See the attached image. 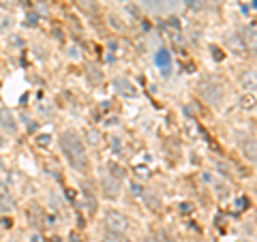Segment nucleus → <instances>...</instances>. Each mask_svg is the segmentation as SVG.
<instances>
[{
    "instance_id": "ddd939ff",
    "label": "nucleus",
    "mask_w": 257,
    "mask_h": 242,
    "mask_svg": "<svg viewBox=\"0 0 257 242\" xmlns=\"http://www.w3.org/2000/svg\"><path fill=\"white\" fill-rule=\"evenodd\" d=\"M11 208H13V199L4 193L2 197H0V212H9Z\"/></svg>"
},
{
    "instance_id": "9d476101",
    "label": "nucleus",
    "mask_w": 257,
    "mask_h": 242,
    "mask_svg": "<svg viewBox=\"0 0 257 242\" xmlns=\"http://www.w3.org/2000/svg\"><path fill=\"white\" fill-rule=\"evenodd\" d=\"M242 154H245L247 161L255 163V139L253 137H249V139L242 141Z\"/></svg>"
},
{
    "instance_id": "f03ea898",
    "label": "nucleus",
    "mask_w": 257,
    "mask_h": 242,
    "mask_svg": "<svg viewBox=\"0 0 257 242\" xmlns=\"http://www.w3.org/2000/svg\"><path fill=\"white\" fill-rule=\"evenodd\" d=\"M197 95L202 97L210 108H221V103H223V99H225V90H223V86H219L217 82L202 80L197 84Z\"/></svg>"
},
{
    "instance_id": "4468645a",
    "label": "nucleus",
    "mask_w": 257,
    "mask_h": 242,
    "mask_svg": "<svg viewBox=\"0 0 257 242\" xmlns=\"http://www.w3.org/2000/svg\"><path fill=\"white\" fill-rule=\"evenodd\" d=\"M156 242H174V238L169 236V232H161L159 234V240H156Z\"/></svg>"
},
{
    "instance_id": "f8f14e48",
    "label": "nucleus",
    "mask_w": 257,
    "mask_h": 242,
    "mask_svg": "<svg viewBox=\"0 0 257 242\" xmlns=\"http://www.w3.org/2000/svg\"><path fill=\"white\" fill-rule=\"evenodd\" d=\"M103 242H131V240H128V238L125 236V234H116V232H112V234H107Z\"/></svg>"
},
{
    "instance_id": "6e6552de",
    "label": "nucleus",
    "mask_w": 257,
    "mask_h": 242,
    "mask_svg": "<svg viewBox=\"0 0 257 242\" xmlns=\"http://www.w3.org/2000/svg\"><path fill=\"white\" fill-rule=\"evenodd\" d=\"M141 197H144V204H146V206H148V208L152 210V212H159V210H161L163 202H161V197L156 195V193H152V191H146V193L141 195Z\"/></svg>"
},
{
    "instance_id": "423d86ee",
    "label": "nucleus",
    "mask_w": 257,
    "mask_h": 242,
    "mask_svg": "<svg viewBox=\"0 0 257 242\" xmlns=\"http://www.w3.org/2000/svg\"><path fill=\"white\" fill-rule=\"evenodd\" d=\"M156 67L163 75H169L171 73V56L167 49H159V54H156Z\"/></svg>"
},
{
    "instance_id": "7ed1b4c3",
    "label": "nucleus",
    "mask_w": 257,
    "mask_h": 242,
    "mask_svg": "<svg viewBox=\"0 0 257 242\" xmlns=\"http://www.w3.org/2000/svg\"><path fill=\"white\" fill-rule=\"evenodd\" d=\"M105 223H107V230L110 232H116V234H125L127 227H128V219L118 210H110L105 215Z\"/></svg>"
},
{
    "instance_id": "20e7f679",
    "label": "nucleus",
    "mask_w": 257,
    "mask_h": 242,
    "mask_svg": "<svg viewBox=\"0 0 257 242\" xmlns=\"http://www.w3.org/2000/svg\"><path fill=\"white\" fill-rule=\"evenodd\" d=\"M0 126H2L9 135H17V131H19L17 120L9 108H0Z\"/></svg>"
},
{
    "instance_id": "2eb2a0df",
    "label": "nucleus",
    "mask_w": 257,
    "mask_h": 242,
    "mask_svg": "<svg viewBox=\"0 0 257 242\" xmlns=\"http://www.w3.org/2000/svg\"><path fill=\"white\" fill-rule=\"evenodd\" d=\"M141 242H156V240H154L152 236H146V238H144V240H141Z\"/></svg>"
},
{
    "instance_id": "0eeeda50",
    "label": "nucleus",
    "mask_w": 257,
    "mask_h": 242,
    "mask_svg": "<svg viewBox=\"0 0 257 242\" xmlns=\"http://www.w3.org/2000/svg\"><path fill=\"white\" fill-rule=\"evenodd\" d=\"M114 86H116V90L120 92V95H125V97H135L137 95L135 86L127 80V77H116V80H114Z\"/></svg>"
},
{
    "instance_id": "dca6fc26",
    "label": "nucleus",
    "mask_w": 257,
    "mask_h": 242,
    "mask_svg": "<svg viewBox=\"0 0 257 242\" xmlns=\"http://www.w3.org/2000/svg\"><path fill=\"white\" fill-rule=\"evenodd\" d=\"M4 144H6V141H4V137H2V135H0V148H2Z\"/></svg>"
},
{
    "instance_id": "f3484780",
    "label": "nucleus",
    "mask_w": 257,
    "mask_h": 242,
    "mask_svg": "<svg viewBox=\"0 0 257 242\" xmlns=\"http://www.w3.org/2000/svg\"><path fill=\"white\" fill-rule=\"evenodd\" d=\"M9 242H19V240H17V238H11V240H9Z\"/></svg>"
},
{
    "instance_id": "39448f33",
    "label": "nucleus",
    "mask_w": 257,
    "mask_h": 242,
    "mask_svg": "<svg viewBox=\"0 0 257 242\" xmlns=\"http://www.w3.org/2000/svg\"><path fill=\"white\" fill-rule=\"evenodd\" d=\"M101 187H103L105 197H110V199H116V197H118V193H120V184H118L116 178L105 176V178H103V182H101Z\"/></svg>"
},
{
    "instance_id": "f257e3e1",
    "label": "nucleus",
    "mask_w": 257,
    "mask_h": 242,
    "mask_svg": "<svg viewBox=\"0 0 257 242\" xmlns=\"http://www.w3.org/2000/svg\"><path fill=\"white\" fill-rule=\"evenodd\" d=\"M60 150L64 154V159L73 169L77 172H86L88 167V156H86V146L84 139L80 137V133L73 129H67L60 135Z\"/></svg>"
},
{
    "instance_id": "1a4fd4ad",
    "label": "nucleus",
    "mask_w": 257,
    "mask_h": 242,
    "mask_svg": "<svg viewBox=\"0 0 257 242\" xmlns=\"http://www.w3.org/2000/svg\"><path fill=\"white\" fill-rule=\"evenodd\" d=\"M240 86H242V90H247V92H253V90H255V71H253V69L242 73Z\"/></svg>"
},
{
    "instance_id": "9b49d317",
    "label": "nucleus",
    "mask_w": 257,
    "mask_h": 242,
    "mask_svg": "<svg viewBox=\"0 0 257 242\" xmlns=\"http://www.w3.org/2000/svg\"><path fill=\"white\" fill-rule=\"evenodd\" d=\"M77 6L84 9L86 13H97L99 11V2H97V0H77Z\"/></svg>"
}]
</instances>
